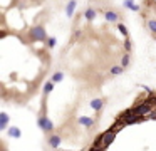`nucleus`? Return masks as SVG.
Instances as JSON below:
<instances>
[{
	"label": "nucleus",
	"instance_id": "obj_4",
	"mask_svg": "<svg viewBox=\"0 0 156 151\" xmlns=\"http://www.w3.org/2000/svg\"><path fill=\"white\" fill-rule=\"evenodd\" d=\"M37 124H39V128H41L42 131H45V133H49V131H52V128H54V124H52V121H51V119H47L45 116H41V117H39Z\"/></svg>",
	"mask_w": 156,
	"mask_h": 151
},
{
	"label": "nucleus",
	"instance_id": "obj_12",
	"mask_svg": "<svg viewBox=\"0 0 156 151\" xmlns=\"http://www.w3.org/2000/svg\"><path fill=\"white\" fill-rule=\"evenodd\" d=\"M122 70H124V67H122V66H114V67H111L109 72H111V76H119Z\"/></svg>",
	"mask_w": 156,
	"mask_h": 151
},
{
	"label": "nucleus",
	"instance_id": "obj_25",
	"mask_svg": "<svg viewBox=\"0 0 156 151\" xmlns=\"http://www.w3.org/2000/svg\"><path fill=\"white\" fill-rule=\"evenodd\" d=\"M154 39H156V35H154Z\"/></svg>",
	"mask_w": 156,
	"mask_h": 151
},
{
	"label": "nucleus",
	"instance_id": "obj_15",
	"mask_svg": "<svg viewBox=\"0 0 156 151\" xmlns=\"http://www.w3.org/2000/svg\"><path fill=\"white\" fill-rule=\"evenodd\" d=\"M9 134H10L12 138H20V129H19V128H10V129H9Z\"/></svg>",
	"mask_w": 156,
	"mask_h": 151
},
{
	"label": "nucleus",
	"instance_id": "obj_22",
	"mask_svg": "<svg viewBox=\"0 0 156 151\" xmlns=\"http://www.w3.org/2000/svg\"><path fill=\"white\" fill-rule=\"evenodd\" d=\"M47 40H49V45H51V47L55 44V40H54V39H47Z\"/></svg>",
	"mask_w": 156,
	"mask_h": 151
},
{
	"label": "nucleus",
	"instance_id": "obj_10",
	"mask_svg": "<svg viewBox=\"0 0 156 151\" xmlns=\"http://www.w3.org/2000/svg\"><path fill=\"white\" fill-rule=\"evenodd\" d=\"M9 124V114L7 113H2L0 114V129H5Z\"/></svg>",
	"mask_w": 156,
	"mask_h": 151
},
{
	"label": "nucleus",
	"instance_id": "obj_3",
	"mask_svg": "<svg viewBox=\"0 0 156 151\" xmlns=\"http://www.w3.org/2000/svg\"><path fill=\"white\" fill-rule=\"evenodd\" d=\"M133 109H134V113L138 114V116H148V114L151 113L153 106L148 102V101H143V102H139L138 106H134Z\"/></svg>",
	"mask_w": 156,
	"mask_h": 151
},
{
	"label": "nucleus",
	"instance_id": "obj_19",
	"mask_svg": "<svg viewBox=\"0 0 156 151\" xmlns=\"http://www.w3.org/2000/svg\"><path fill=\"white\" fill-rule=\"evenodd\" d=\"M62 77H64V74H62V72H55L54 77H52V81H54V82H59V81H62Z\"/></svg>",
	"mask_w": 156,
	"mask_h": 151
},
{
	"label": "nucleus",
	"instance_id": "obj_9",
	"mask_svg": "<svg viewBox=\"0 0 156 151\" xmlns=\"http://www.w3.org/2000/svg\"><path fill=\"white\" fill-rule=\"evenodd\" d=\"M79 123L86 128H91L92 124H94V119H92V117H87V116H82V117H79Z\"/></svg>",
	"mask_w": 156,
	"mask_h": 151
},
{
	"label": "nucleus",
	"instance_id": "obj_8",
	"mask_svg": "<svg viewBox=\"0 0 156 151\" xmlns=\"http://www.w3.org/2000/svg\"><path fill=\"white\" fill-rule=\"evenodd\" d=\"M102 106H104V101H102V99H92L91 101V107L94 111H101Z\"/></svg>",
	"mask_w": 156,
	"mask_h": 151
},
{
	"label": "nucleus",
	"instance_id": "obj_24",
	"mask_svg": "<svg viewBox=\"0 0 156 151\" xmlns=\"http://www.w3.org/2000/svg\"><path fill=\"white\" fill-rule=\"evenodd\" d=\"M154 5H156V0H154Z\"/></svg>",
	"mask_w": 156,
	"mask_h": 151
},
{
	"label": "nucleus",
	"instance_id": "obj_11",
	"mask_svg": "<svg viewBox=\"0 0 156 151\" xmlns=\"http://www.w3.org/2000/svg\"><path fill=\"white\" fill-rule=\"evenodd\" d=\"M49 144H51L52 148H59V144H61V138H59L57 134L51 136V138H49Z\"/></svg>",
	"mask_w": 156,
	"mask_h": 151
},
{
	"label": "nucleus",
	"instance_id": "obj_20",
	"mask_svg": "<svg viewBox=\"0 0 156 151\" xmlns=\"http://www.w3.org/2000/svg\"><path fill=\"white\" fill-rule=\"evenodd\" d=\"M118 27H119V30L122 32V35H124V39H128V29H126V27L122 25V23H119Z\"/></svg>",
	"mask_w": 156,
	"mask_h": 151
},
{
	"label": "nucleus",
	"instance_id": "obj_1",
	"mask_svg": "<svg viewBox=\"0 0 156 151\" xmlns=\"http://www.w3.org/2000/svg\"><path fill=\"white\" fill-rule=\"evenodd\" d=\"M29 37H30L32 40H45V37H47V34H45V29L42 25H37V27H32L30 30H29Z\"/></svg>",
	"mask_w": 156,
	"mask_h": 151
},
{
	"label": "nucleus",
	"instance_id": "obj_23",
	"mask_svg": "<svg viewBox=\"0 0 156 151\" xmlns=\"http://www.w3.org/2000/svg\"><path fill=\"white\" fill-rule=\"evenodd\" d=\"M2 151H7V149H5V148H4V149H2Z\"/></svg>",
	"mask_w": 156,
	"mask_h": 151
},
{
	"label": "nucleus",
	"instance_id": "obj_16",
	"mask_svg": "<svg viewBox=\"0 0 156 151\" xmlns=\"http://www.w3.org/2000/svg\"><path fill=\"white\" fill-rule=\"evenodd\" d=\"M52 89H54V81H49V82H47V84H45V86H44V94H45V96H47V94L51 92Z\"/></svg>",
	"mask_w": 156,
	"mask_h": 151
},
{
	"label": "nucleus",
	"instance_id": "obj_2",
	"mask_svg": "<svg viewBox=\"0 0 156 151\" xmlns=\"http://www.w3.org/2000/svg\"><path fill=\"white\" fill-rule=\"evenodd\" d=\"M114 138H116V131H112V129H109V131H106V133H102L101 134V138H99V143H101V146L104 148H108L109 144L112 143V141H114Z\"/></svg>",
	"mask_w": 156,
	"mask_h": 151
},
{
	"label": "nucleus",
	"instance_id": "obj_14",
	"mask_svg": "<svg viewBox=\"0 0 156 151\" xmlns=\"http://www.w3.org/2000/svg\"><path fill=\"white\" fill-rule=\"evenodd\" d=\"M84 17H86L87 20H92V19L96 17V10H94V9H87V10L84 12Z\"/></svg>",
	"mask_w": 156,
	"mask_h": 151
},
{
	"label": "nucleus",
	"instance_id": "obj_21",
	"mask_svg": "<svg viewBox=\"0 0 156 151\" xmlns=\"http://www.w3.org/2000/svg\"><path fill=\"white\" fill-rule=\"evenodd\" d=\"M146 117H148V119H156V111H153V113H149Z\"/></svg>",
	"mask_w": 156,
	"mask_h": 151
},
{
	"label": "nucleus",
	"instance_id": "obj_6",
	"mask_svg": "<svg viewBox=\"0 0 156 151\" xmlns=\"http://www.w3.org/2000/svg\"><path fill=\"white\" fill-rule=\"evenodd\" d=\"M119 13L118 12H114V10H109V12H106V20L108 22H118L119 20Z\"/></svg>",
	"mask_w": 156,
	"mask_h": 151
},
{
	"label": "nucleus",
	"instance_id": "obj_18",
	"mask_svg": "<svg viewBox=\"0 0 156 151\" xmlns=\"http://www.w3.org/2000/svg\"><path fill=\"white\" fill-rule=\"evenodd\" d=\"M124 5L128 7V9H131V10H139V7H138V5H134V3L131 2V0H124Z\"/></svg>",
	"mask_w": 156,
	"mask_h": 151
},
{
	"label": "nucleus",
	"instance_id": "obj_13",
	"mask_svg": "<svg viewBox=\"0 0 156 151\" xmlns=\"http://www.w3.org/2000/svg\"><path fill=\"white\" fill-rule=\"evenodd\" d=\"M74 9H76V0H71V2L67 3V9H66V12H67V15H69V17L72 15V12H74Z\"/></svg>",
	"mask_w": 156,
	"mask_h": 151
},
{
	"label": "nucleus",
	"instance_id": "obj_5",
	"mask_svg": "<svg viewBox=\"0 0 156 151\" xmlns=\"http://www.w3.org/2000/svg\"><path fill=\"white\" fill-rule=\"evenodd\" d=\"M146 27L149 29V32H151L153 35H156V19L154 17H148V19H146Z\"/></svg>",
	"mask_w": 156,
	"mask_h": 151
},
{
	"label": "nucleus",
	"instance_id": "obj_17",
	"mask_svg": "<svg viewBox=\"0 0 156 151\" xmlns=\"http://www.w3.org/2000/svg\"><path fill=\"white\" fill-rule=\"evenodd\" d=\"M128 64H129V54L126 52L124 56H122V59H121V66L126 69V67H128Z\"/></svg>",
	"mask_w": 156,
	"mask_h": 151
},
{
	"label": "nucleus",
	"instance_id": "obj_7",
	"mask_svg": "<svg viewBox=\"0 0 156 151\" xmlns=\"http://www.w3.org/2000/svg\"><path fill=\"white\" fill-rule=\"evenodd\" d=\"M124 126H126V121H124V119H121V117H118V121H116V123L112 124V128H111V129L118 133V131H121Z\"/></svg>",
	"mask_w": 156,
	"mask_h": 151
}]
</instances>
